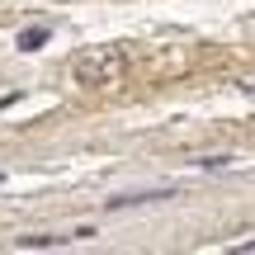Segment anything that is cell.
Returning a JSON list of instances; mask_svg holds the SVG:
<instances>
[{
	"mask_svg": "<svg viewBox=\"0 0 255 255\" xmlns=\"http://www.w3.org/2000/svg\"><path fill=\"white\" fill-rule=\"evenodd\" d=\"M47 38H52V28H47V24H33V28H24V33H19V47H24V52H38Z\"/></svg>",
	"mask_w": 255,
	"mask_h": 255,
	"instance_id": "6da1fadb",
	"label": "cell"
},
{
	"mask_svg": "<svg viewBox=\"0 0 255 255\" xmlns=\"http://www.w3.org/2000/svg\"><path fill=\"white\" fill-rule=\"evenodd\" d=\"M43 246H62V237H19V251H43Z\"/></svg>",
	"mask_w": 255,
	"mask_h": 255,
	"instance_id": "7a4b0ae2",
	"label": "cell"
},
{
	"mask_svg": "<svg viewBox=\"0 0 255 255\" xmlns=\"http://www.w3.org/2000/svg\"><path fill=\"white\" fill-rule=\"evenodd\" d=\"M241 255H255V241H241V246H237Z\"/></svg>",
	"mask_w": 255,
	"mask_h": 255,
	"instance_id": "3957f363",
	"label": "cell"
},
{
	"mask_svg": "<svg viewBox=\"0 0 255 255\" xmlns=\"http://www.w3.org/2000/svg\"><path fill=\"white\" fill-rule=\"evenodd\" d=\"M19 100V95H0V109H9V104H14Z\"/></svg>",
	"mask_w": 255,
	"mask_h": 255,
	"instance_id": "277c9868",
	"label": "cell"
}]
</instances>
